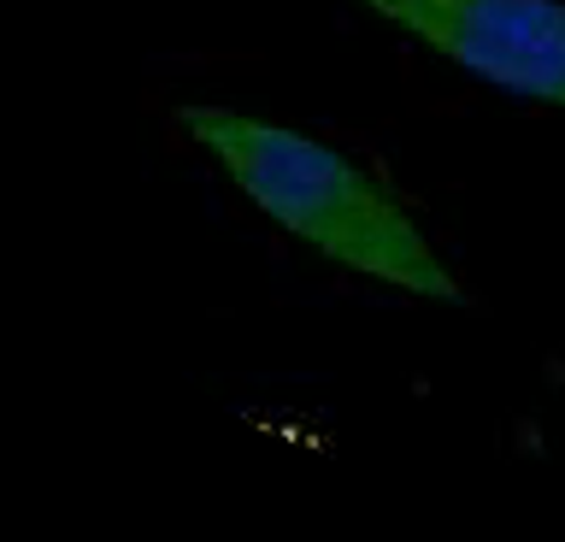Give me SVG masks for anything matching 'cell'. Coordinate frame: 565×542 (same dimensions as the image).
<instances>
[{
    "label": "cell",
    "mask_w": 565,
    "mask_h": 542,
    "mask_svg": "<svg viewBox=\"0 0 565 542\" xmlns=\"http://www.w3.org/2000/svg\"><path fill=\"white\" fill-rule=\"evenodd\" d=\"M489 89L565 113V0H360Z\"/></svg>",
    "instance_id": "cell-2"
},
{
    "label": "cell",
    "mask_w": 565,
    "mask_h": 542,
    "mask_svg": "<svg viewBox=\"0 0 565 542\" xmlns=\"http://www.w3.org/2000/svg\"><path fill=\"white\" fill-rule=\"evenodd\" d=\"M183 130L212 153V166L259 206L277 231L307 242L335 266L406 289L418 301H466L459 277L436 259L430 236L406 219V206L353 166L330 142H312L271 118H247L236 107H183Z\"/></svg>",
    "instance_id": "cell-1"
}]
</instances>
